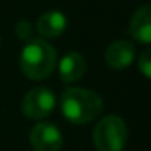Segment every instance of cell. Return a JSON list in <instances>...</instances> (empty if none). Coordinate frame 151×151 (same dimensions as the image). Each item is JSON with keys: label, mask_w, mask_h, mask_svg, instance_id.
Returning a JSON list of instances; mask_svg holds the SVG:
<instances>
[{"label": "cell", "mask_w": 151, "mask_h": 151, "mask_svg": "<svg viewBox=\"0 0 151 151\" xmlns=\"http://www.w3.org/2000/svg\"><path fill=\"white\" fill-rule=\"evenodd\" d=\"M88 63L80 52H68L59 62V76L63 83H75L83 78Z\"/></svg>", "instance_id": "7"}, {"label": "cell", "mask_w": 151, "mask_h": 151, "mask_svg": "<svg viewBox=\"0 0 151 151\" xmlns=\"http://www.w3.org/2000/svg\"><path fill=\"white\" fill-rule=\"evenodd\" d=\"M127 125L117 115L101 119L93 132V141L98 151H122L127 143Z\"/></svg>", "instance_id": "3"}, {"label": "cell", "mask_w": 151, "mask_h": 151, "mask_svg": "<svg viewBox=\"0 0 151 151\" xmlns=\"http://www.w3.org/2000/svg\"><path fill=\"white\" fill-rule=\"evenodd\" d=\"M130 34L133 39L141 44L151 42V7L143 5L135 12L133 18L130 21Z\"/></svg>", "instance_id": "9"}, {"label": "cell", "mask_w": 151, "mask_h": 151, "mask_svg": "<svg viewBox=\"0 0 151 151\" xmlns=\"http://www.w3.org/2000/svg\"><path fill=\"white\" fill-rule=\"evenodd\" d=\"M57 106V98L52 89L37 86L26 93L21 102V112L31 120H42L49 117Z\"/></svg>", "instance_id": "4"}, {"label": "cell", "mask_w": 151, "mask_h": 151, "mask_svg": "<svg viewBox=\"0 0 151 151\" xmlns=\"http://www.w3.org/2000/svg\"><path fill=\"white\" fill-rule=\"evenodd\" d=\"M67 26H68V20L59 10H49L46 13H42L37 18V23H36L37 33L42 37H49V39L63 34Z\"/></svg>", "instance_id": "8"}, {"label": "cell", "mask_w": 151, "mask_h": 151, "mask_svg": "<svg viewBox=\"0 0 151 151\" xmlns=\"http://www.w3.org/2000/svg\"><path fill=\"white\" fill-rule=\"evenodd\" d=\"M138 68H140V72L143 73L146 78L151 76V52H150V49L141 52L140 59H138Z\"/></svg>", "instance_id": "11"}, {"label": "cell", "mask_w": 151, "mask_h": 151, "mask_svg": "<svg viewBox=\"0 0 151 151\" xmlns=\"http://www.w3.org/2000/svg\"><path fill=\"white\" fill-rule=\"evenodd\" d=\"M29 143L34 151H60L63 146V137L54 124L39 122L31 128Z\"/></svg>", "instance_id": "5"}, {"label": "cell", "mask_w": 151, "mask_h": 151, "mask_svg": "<svg viewBox=\"0 0 151 151\" xmlns=\"http://www.w3.org/2000/svg\"><path fill=\"white\" fill-rule=\"evenodd\" d=\"M106 63L114 70H124L132 65L135 59V46L128 41H115L106 49Z\"/></svg>", "instance_id": "6"}, {"label": "cell", "mask_w": 151, "mask_h": 151, "mask_svg": "<svg viewBox=\"0 0 151 151\" xmlns=\"http://www.w3.org/2000/svg\"><path fill=\"white\" fill-rule=\"evenodd\" d=\"M102 98L93 89L68 88L62 93L60 109L63 117L75 125H85L96 120L102 112Z\"/></svg>", "instance_id": "1"}, {"label": "cell", "mask_w": 151, "mask_h": 151, "mask_svg": "<svg viewBox=\"0 0 151 151\" xmlns=\"http://www.w3.org/2000/svg\"><path fill=\"white\" fill-rule=\"evenodd\" d=\"M57 67V52L47 41L33 37L20 54V68L29 80H44L52 75Z\"/></svg>", "instance_id": "2"}, {"label": "cell", "mask_w": 151, "mask_h": 151, "mask_svg": "<svg viewBox=\"0 0 151 151\" xmlns=\"http://www.w3.org/2000/svg\"><path fill=\"white\" fill-rule=\"evenodd\" d=\"M15 31H17V36L20 37L21 41H29L33 39V24L29 23V21L23 20V21H18L17 26H15Z\"/></svg>", "instance_id": "10"}]
</instances>
